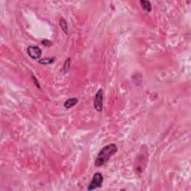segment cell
<instances>
[{
  "label": "cell",
  "instance_id": "10",
  "mask_svg": "<svg viewBox=\"0 0 191 191\" xmlns=\"http://www.w3.org/2000/svg\"><path fill=\"white\" fill-rule=\"evenodd\" d=\"M32 80H33L35 86L37 87V88H39V89H40V84H39V82H38V81H37V78H35L34 75H32Z\"/></svg>",
  "mask_w": 191,
  "mask_h": 191
},
{
  "label": "cell",
  "instance_id": "8",
  "mask_svg": "<svg viewBox=\"0 0 191 191\" xmlns=\"http://www.w3.org/2000/svg\"><path fill=\"white\" fill-rule=\"evenodd\" d=\"M59 23H60V26L61 27L62 30L64 31V33L67 34V30H68V28H67V22H66L64 19H61V20H60V22H59Z\"/></svg>",
  "mask_w": 191,
  "mask_h": 191
},
{
  "label": "cell",
  "instance_id": "4",
  "mask_svg": "<svg viewBox=\"0 0 191 191\" xmlns=\"http://www.w3.org/2000/svg\"><path fill=\"white\" fill-rule=\"evenodd\" d=\"M28 55L33 60L39 59L42 55V50L37 46H29L26 49Z\"/></svg>",
  "mask_w": 191,
  "mask_h": 191
},
{
  "label": "cell",
  "instance_id": "5",
  "mask_svg": "<svg viewBox=\"0 0 191 191\" xmlns=\"http://www.w3.org/2000/svg\"><path fill=\"white\" fill-rule=\"evenodd\" d=\"M78 102V99H76V98H70V99H67V100L64 102V108H66L67 109L71 108L75 106Z\"/></svg>",
  "mask_w": 191,
  "mask_h": 191
},
{
  "label": "cell",
  "instance_id": "11",
  "mask_svg": "<svg viewBox=\"0 0 191 191\" xmlns=\"http://www.w3.org/2000/svg\"><path fill=\"white\" fill-rule=\"evenodd\" d=\"M42 43H43V45H45V46H50V45L52 44L51 41H50V40H43V41H42Z\"/></svg>",
  "mask_w": 191,
  "mask_h": 191
},
{
  "label": "cell",
  "instance_id": "1",
  "mask_svg": "<svg viewBox=\"0 0 191 191\" xmlns=\"http://www.w3.org/2000/svg\"><path fill=\"white\" fill-rule=\"evenodd\" d=\"M117 149V146L114 143H111L110 145L105 146V147H103L98 154L97 158L95 160V167H99L106 164L109 161V159L116 154Z\"/></svg>",
  "mask_w": 191,
  "mask_h": 191
},
{
  "label": "cell",
  "instance_id": "2",
  "mask_svg": "<svg viewBox=\"0 0 191 191\" xmlns=\"http://www.w3.org/2000/svg\"><path fill=\"white\" fill-rule=\"evenodd\" d=\"M103 183V175L100 172H95L93 175L90 183L88 187V190H93L101 187Z\"/></svg>",
  "mask_w": 191,
  "mask_h": 191
},
{
  "label": "cell",
  "instance_id": "7",
  "mask_svg": "<svg viewBox=\"0 0 191 191\" xmlns=\"http://www.w3.org/2000/svg\"><path fill=\"white\" fill-rule=\"evenodd\" d=\"M55 57H46V58L39 60V64H43V65H49V64H52L55 61Z\"/></svg>",
  "mask_w": 191,
  "mask_h": 191
},
{
  "label": "cell",
  "instance_id": "3",
  "mask_svg": "<svg viewBox=\"0 0 191 191\" xmlns=\"http://www.w3.org/2000/svg\"><path fill=\"white\" fill-rule=\"evenodd\" d=\"M93 107L95 110L98 112H101L103 108V90L102 88L95 93L93 101Z\"/></svg>",
  "mask_w": 191,
  "mask_h": 191
},
{
  "label": "cell",
  "instance_id": "6",
  "mask_svg": "<svg viewBox=\"0 0 191 191\" xmlns=\"http://www.w3.org/2000/svg\"><path fill=\"white\" fill-rule=\"evenodd\" d=\"M140 5H141V8H143L144 11H146V12H148V13L151 12L152 9L151 2H149V1H146V0H142V1L140 2Z\"/></svg>",
  "mask_w": 191,
  "mask_h": 191
},
{
  "label": "cell",
  "instance_id": "9",
  "mask_svg": "<svg viewBox=\"0 0 191 191\" xmlns=\"http://www.w3.org/2000/svg\"><path fill=\"white\" fill-rule=\"evenodd\" d=\"M70 62H71V61H70V58H68L67 61H66L65 64H64V73H65L68 72L69 69H70Z\"/></svg>",
  "mask_w": 191,
  "mask_h": 191
}]
</instances>
